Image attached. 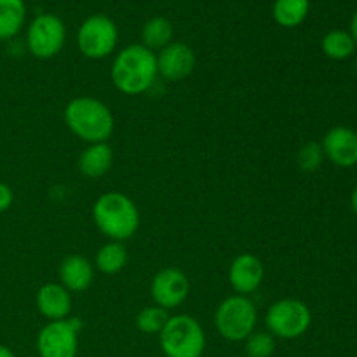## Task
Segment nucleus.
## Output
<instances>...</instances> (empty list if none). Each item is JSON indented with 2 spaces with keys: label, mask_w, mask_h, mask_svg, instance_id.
I'll use <instances>...</instances> for the list:
<instances>
[{
  "label": "nucleus",
  "mask_w": 357,
  "mask_h": 357,
  "mask_svg": "<svg viewBox=\"0 0 357 357\" xmlns=\"http://www.w3.org/2000/svg\"><path fill=\"white\" fill-rule=\"evenodd\" d=\"M114 86L128 96L146 93L159 77L157 56L143 44H131L117 52L110 68Z\"/></svg>",
  "instance_id": "nucleus-1"
},
{
  "label": "nucleus",
  "mask_w": 357,
  "mask_h": 357,
  "mask_svg": "<svg viewBox=\"0 0 357 357\" xmlns=\"http://www.w3.org/2000/svg\"><path fill=\"white\" fill-rule=\"evenodd\" d=\"M65 124L77 138L89 143H108L115 129L112 110L93 96H77L65 108Z\"/></svg>",
  "instance_id": "nucleus-2"
},
{
  "label": "nucleus",
  "mask_w": 357,
  "mask_h": 357,
  "mask_svg": "<svg viewBox=\"0 0 357 357\" xmlns=\"http://www.w3.org/2000/svg\"><path fill=\"white\" fill-rule=\"evenodd\" d=\"M98 230L110 241L124 243L139 229V211L135 201L122 192H107L93 206Z\"/></svg>",
  "instance_id": "nucleus-3"
},
{
  "label": "nucleus",
  "mask_w": 357,
  "mask_h": 357,
  "mask_svg": "<svg viewBox=\"0 0 357 357\" xmlns=\"http://www.w3.org/2000/svg\"><path fill=\"white\" fill-rule=\"evenodd\" d=\"M164 357H202L206 351V333L201 323L187 314L169 317L159 333Z\"/></svg>",
  "instance_id": "nucleus-4"
},
{
  "label": "nucleus",
  "mask_w": 357,
  "mask_h": 357,
  "mask_svg": "<svg viewBox=\"0 0 357 357\" xmlns=\"http://www.w3.org/2000/svg\"><path fill=\"white\" fill-rule=\"evenodd\" d=\"M258 310L244 295H232L223 300L215 312V328L229 342H244L255 331Z\"/></svg>",
  "instance_id": "nucleus-5"
},
{
  "label": "nucleus",
  "mask_w": 357,
  "mask_h": 357,
  "mask_svg": "<svg viewBox=\"0 0 357 357\" xmlns=\"http://www.w3.org/2000/svg\"><path fill=\"white\" fill-rule=\"evenodd\" d=\"M312 324V314L305 302L296 298H282L272 303L265 314V326L274 338L295 340Z\"/></svg>",
  "instance_id": "nucleus-6"
},
{
  "label": "nucleus",
  "mask_w": 357,
  "mask_h": 357,
  "mask_svg": "<svg viewBox=\"0 0 357 357\" xmlns=\"http://www.w3.org/2000/svg\"><path fill=\"white\" fill-rule=\"evenodd\" d=\"M119 30L114 20L105 14L86 17L77 31V47L89 59H103L115 51Z\"/></svg>",
  "instance_id": "nucleus-7"
},
{
  "label": "nucleus",
  "mask_w": 357,
  "mask_h": 357,
  "mask_svg": "<svg viewBox=\"0 0 357 357\" xmlns=\"http://www.w3.org/2000/svg\"><path fill=\"white\" fill-rule=\"evenodd\" d=\"M82 328L77 317L49 321L37 337V352L40 357H75L79 352V331Z\"/></svg>",
  "instance_id": "nucleus-8"
},
{
  "label": "nucleus",
  "mask_w": 357,
  "mask_h": 357,
  "mask_svg": "<svg viewBox=\"0 0 357 357\" xmlns=\"http://www.w3.org/2000/svg\"><path fill=\"white\" fill-rule=\"evenodd\" d=\"M66 30L56 14H40L30 23L26 31L28 51L38 59H51L65 45Z\"/></svg>",
  "instance_id": "nucleus-9"
},
{
  "label": "nucleus",
  "mask_w": 357,
  "mask_h": 357,
  "mask_svg": "<svg viewBox=\"0 0 357 357\" xmlns=\"http://www.w3.org/2000/svg\"><path fill=\"white\" fill-rule=\"evenodd\" d=\"M188 293H190V281L187 274L176 267L159 271L153 275L152 284H150V295L153 302L164 310L180 307L187 300Z\"/></svg>",
  "instance_id": "nucleus-10"
},
{
  "label": "nucleus",
  "mask_w": 357,
  "mask_h": 357,
  "mask_svg": "<svg viewBox=\"0 0 357 357\" xmlns=\"http://www.w3.org/2000/svg\"><path fill=\"white\" fill-rule=\"evenodd\" d=\"M195 68V54L185 42H171L157 56L159 75L169 82L185 80Z\"/></svg>",
  "instance_id": "nucleus-11"
},
{
  "label": "nucleus",
  "mask_w": 357,
  "mask_h": 357,
  "mask_svg": "<svg viewBox=\"0 0 357 357\" xmlns=\"http://www.w3.org/2000/svg\"><path fill=\"white\" fill-rule=\"evenodd\" d=\"M324 157L337 167H352L357 164V132L345 126L331 128L324 135L323 143Z\"/></svg>",
  "instance_id": "nucleus-12"
},
{
  "label": "nucleus",
  "mask_w": 357,
  "mask_h": 357,
  "mask_svg": "<svg viewBox=\"0 0 357 357\" xmlns=\"http://www.w3.org/2000/svg\"><path fill=\"white\" fill-rule=\"evenodd\" d=\"M265 278V267L255 255L244 253L234 258L229 268V282L237 295L250 296L261 286Z\"/></svg>",
  "instance_id": "nucleus-13"
},
{
  "label": "nucleus",
  "mask_w": 357,
  "mask_h": 357,
  "mask_svg": "<svg viewBox=\"0 0 357 357\" xmlns=\"http://www.w3.org/2000/svg\"><path fill=\"white\" fill-rule=\"evenodd\" d=\"M37 309L45 319L63 321L72 312V295L58 282H47L37 291Z\"/></svg>",
  "instance_id": "nucleus-14"
},
{
  "label": "nucleus",
  "mask_w": 357,
  "mask_h": 357,
  "mask_svg": "<svg viewBox=\"0 0 357 357\" xmlns=\"http://www.w3.org/2000/svg\"><path fill=\"white\" fill-rule=\"evenodd\" d=\"M59 281L70 293L86 291L94 281L93 265L86 257L70 255L59 265Z\"/></svg>",
  "instance_id": "nucleus-15"
},
{
  "label": "nucleus",
  "mask_w": 357,
  "mask_h": 357,
  "mask_svg": "<svg viewBox=\"0 0 357 357\" xmlns=\"http://www.w3.org/2000/svg\"><path fill=\"white\" fill-rule=\"evenodd\" d=\"M112 162H114V152H112L110 145L108 143H93L80 153L77 166L84 176L98 180L110 171Z\"/></svg>",
  "instance_id": "nucleus-16"
},
{
  "label": "nucleus",
  "mask_w": 357,
  "mask_h": 357,
  "mask_svg": "<svg viewBox=\"0 0 357 357\" xmlns=\"http://www.w3.org/2000/svg\"><path fill=\"white\" fill-rule=\"evenodd\" d=\"M26 20L24 0H0V40L16 37Z\"/></svg>",
  "instance_id": "nucleus-17"
},
{
  "label": "nucleus",
  "mask_w": 357,
  "mask_h": 357,
  "mask_svg": "<svg viewBox=\"0 0 357 357\" xmlns=\"http://www.w3.org/2000/svg\"><path fill=\"white\" fill-rule=\"evenodd\" d=\"M310 0H275L272 16L275 23L284 28L300 26L309 16Z\"/></svg>",
  "instance_id": "nucleus-18"
},
{
  "label": "nucleus",
  "mask_w": 357,
  "mask_h": 357,
  "mask_svg": "<svg viewBox=\"0 0 357 357\" xmlns=\"http://www.w3.org/2000/svg\"><path fill=\"white\" fill-rule=\"evenodd\" d=\"M173 33L174 30L171 21L164 16H155L143 24V45L149 47L150 51H153V49H164L166 45H169L173 42Z\"/></svg>",
  "instance_id": "nucleus-19"
},
{
  "label": "nucleus",
  "mask_w": 357,
  "mask_h": 357,
  "mask_svg": "<svg viewBox=\"0 0 357 357\" xmlns=\"http://www.w3.org/2000/svg\"><path fill=\"white\" fill-rule=\"evenodd\" d=\"M128 264V251L124 243L110 241L103 244L96 253V267L98 271L107 275H114L121 272Z\"/></svg>",
  "instance_id": "nucleus-20"
},
{
  "label": "nucleus",
  "mask_w": 357,
  "mask_h": 357,
  "mask_svg": "<svg viewBox=\"0 0 357 357\" xmlns=\"http://www.w3.org/2000/svg\"><path fill=\"white\" fill-rule=\"evenodd\" d=\"M356 45L357 44L354 38H352V35L345 30L328 31L323 37V42H321L324 54L330 59H337V61L351 58L356 51Z\"/></svg>",
  "instance_id": "nucleus-21"
},
{
  "label": "nucleus",
  "mask_w": 357,
  "mask_h": 357,
  "mask_svg": "<svg viewBox=\"0 0 357 357\" xmlns=\"http://www.w3.org/2000/svg\"><path fill=\"white\" fill-rule=\"evenodd\" d=\"M169 314L159 305H149L136 316V328L145 335H159L169 321Z\"/></svg>",
  "instance_id": "nucleus-22"
},
{
  "label": "nucleus",
  "mask_w": 357,
  "mask_h": 357,
  "mask_svg": "<svg viewBox=\"0 0 357 357\" xmlns=\"http://www.w3.org/2000/svg\"><path fill=\"white\" fill-rule=\"evenodd\" d=\"M244 352L248 357H272L275 352V338L268 331H253L244 340Z\"/></svg>",
  "instance_id": "nucleus-23"
},
{
  "label": "nucleus",
  "mask_w": 357,
  "mask_h": 357,
  "mask_svg": "<svg viewBox=\"0 0 357 357\" xmlns=\"http://www.w3.org/2000/svg\"><path fill=\"white\" fill-rule=\"evenodd\" d=\"M323 160V146H321V143L316 142L305 143V145L298 150V155H296V164H298L300 169L305 171V173H314V171L319 169Z\"/></svg>",
  "instance_id": "nucleus-24"
},
{
  "label": "nucleus",
  "mask_w": 357,
  "mask_h": 357,
  "mask_svg": "<svg viewBox=\"0 0 357 357\" xmlns=\"http://www.w3.org/2000/svg\"><path fill=\"white\" fill-rule=\"evenodd\" d=\"M13 202H14L13 188H10L7 183H3V181H0V213L7 211V209L13 206Z\"/></svg>",
  "instance_id": "nucleus-25"
},
{
  "label": "nucleus",
  "mask_w": 357,
  "mask_h": 357,
  "mask_svg": "<svg viewBox=\"0 0 357 357\" xmlns=\"http://www.w3.org/2000/svg\"><path fill=\"white\" fill-rule=\"evenodd\" d=\"M349 33L352 35V38H354V42L357 44V10L354 13V16H352V21H351V31Z\"/></svg>",
  "instance_id": "nucleus-26"
},
{
  "label": "nucleus",
  "mask_w": 357,
  "mask_h": 357,
  "mask_svg": "<svg viewBox=\"0 0 357 357\" xmlns=\"http://www.w3.org/2000/svg\"><path fill=\"white\" fill-rule=\"evenodd\" d=\"M0 357H16V356H14V352L10 351L9 347H6V345H0Z\"/></svg>",
  "instance_id": "nucleus-27"
},
{
  "label": "nucleus",
  "mask_w": 357,
  "mask_h": 357,
  "mask_svg": "<svg viewBox=\"0 0 357 357\" xmlns=\"http://www.w3.org/2000/svg\"><path fill=\"white\" fill-rule=\"evenodd\" d=\"M351 206H352V211H354L356 215H357V187H356V190L352 192V197H351Z\"/></svg>",
  "instance_id": "nucleus-28"
},
{
  "label": "nucleus",
  "mask_w": 357,
  "mask_h": 357,
  "mask_svg": "<svg viewBox=\"0 0 357 357\" xmlns=\"http://www.w3.org/2000/svg\"><path fill=\"white\" fill-rule=\"evenodd\" d=\"M356 72H357V59H356Z\"/></svg>",
  "instance_id": "nucleus-29"
}]
</instances>
